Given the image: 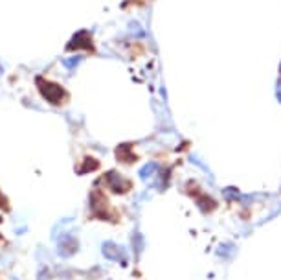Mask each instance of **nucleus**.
Wrapping results in <instances>:
<instances>
[{"label": "nucleus", "mask_w": 281, "mask_h": 280, "mask_svg": "<svg viewBox=\"0 0 281 280\" xmlns=\"http://www.w3.org/2000/svg\"><path fill=\"white\" fill-rule=\"evenodd\" d=\"M37 87L43 98L46 102L53 103V105H61V103L68 98V92L64 91L63 87L55 83V81H50V80H44V78H37Z\"/></svg>", "instance_id": "nucleus-1"}, {"label": "nucleus", "mask_w": 281, "mask_h": 280, "mask_svg": "<svg viewBox=\"0 0 281 280\" xmlns=\"http://www.w3.org/2000/svg\"><path fill=\"white\" fill-rule=\"evenodd\" d=\"M0 208L8 210V201H6V197L2 194H0Z\"/></svg>", "instance_id": "nucleus-2"}]
</instances>
